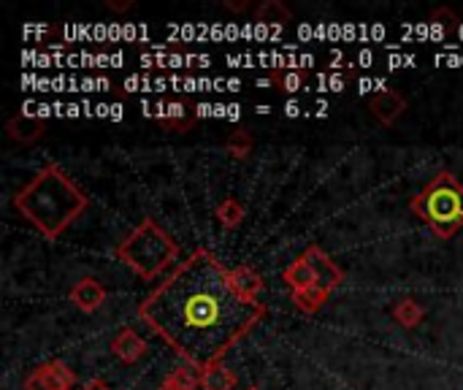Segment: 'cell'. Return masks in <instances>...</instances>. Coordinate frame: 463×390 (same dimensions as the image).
Wrapping results in <instances>:
<instances>
[{
	"mask_svg": "<svg viewBox=\"0 0 463 390\" xmlns=\"http://www.w3.org/2000/svg\"><path fill=\"white\" fill-rule=\"evenodd\" d=\"M138 318L195 372L236 347L269 315L263 301H247L212 250H195L138 304Z\"/></svg>",
	"mask_w": 463,
	"mask_h": 390,
	"instance_id": "1",
	"label": "cell"
},
{
	"mask_svg": "<svg viewBox=\"0 0 463 390\" xmlns=\"http://www.w3.org/2000/svg\"><path fill=\"white\" fill-rule=\"evenodd\" d=\"M11 206L43 239L54 242L87 212L90 198L60 163H49L14 193Z\"/></svg>",
	"mask_w": 463,
	"mask_h": 390,
	"instance_id": "2",
	"label": "cell"
},
{
	"mask_svg": "<svg viewBox=\"0 0 463 390\" xmlns=\"http://www.w3.org/2000/svg\"><path fill=\"white\" fill-rule=\"evenodd\" d=\"M117 261L144 282H152L179 261V244L152 217H146L117 247Z\"/></svg>",
	"mask_w": 463,
	"mask_h": 390,
	"instance_id": "3",
	"label": "cell"
},
{
	"mask_svg": "<svg viewBox=\"0 0 463 390\" xmlns=\"http://www.w3.org/2000/svg\"><path fill=\"white\" fill-rule=\"evenodd\" d=\"M410 209L439 239H450V236H456L463 228V185L450 171H439L412 198Z\"/></svg>",
	"mask_w": 463,
	"mask_h": 390,
	"instance_id": "4",
	"label": "cell"
},
{
	"mask_svg": "<svg viewBox=\"0 0 463 390\" xmlns=\"http://www.w3.org/2000/svg\"><path fill=\"white\" fill-rule=\"evenodd\" d=\"M76 372L65 361H46L24 377V390H73Z\"/></svg>",
	"mask_w": 463,
	"mask_h": 390,
	"instance_id": "5",
	"label": "cell"
},
{
	"mask_svg": "<svg viewBox=\"0 0 463 390\" xmlns=\"http://www.w3.org/2000/svg\"><path fill=\"white\" fill-rule=\"evenodd\" d=\"M304 258L309 261V266H312V271H315L320 288H328V290L334 293V290L345 282V271L334 263V258H331L323 247H317V244L307 247Z\"/></svg>",
	"mask_w": 463,
	"mask_h": 390,
	"instance_id": "6",
	"label": "cell"
},
{
	"mask_svg": "<svg viewBox=\"0 0 463 390\" xmlns=\"http://www.w3.org/2000/svg\"><path fill=\"white\" fill-rule=\"evenodd\" d=\"M369 111L380 119V125L391 128L402 119V114L407 111V98L396 90H380L372 100H369Z\"/></svg>",
	"mask_w": 463,
	"mask_h": 390,
	"instance_id": "7",
	"label": "cell"
},
{
	"mask_svg": "<svg viewBox=\"0 0 463 390\" xmlns=\"http://www.w3.org/2000/svg\"><path fill=\"white\" fill-rule=\"evenodd\" d=\"M68 299H71V304H73L76 309L92 315V312H98V309L103 307V301H106V288H103L95 277H81V280L71 288Z\"/></svg>",
	"mask_w": 463,
	"mask_h": 390,
	"instance_id": "8",
	"label": "cell"
},
{
	"mask_svg": "<svg viewBox=\"0 0 463 390\" xmlns=\"http://www.w3.org/2000/svg\"><path fill=\"white\" fill-rule=\"evenodd\" d=\"M5 133H8V138L11 141H16V144H35L38 138H43V133H46V122L41 119V117H30V114H14L8 122H5Z\"/></svg>",
	"mask_w": 463,
	"mask_h": 390,
	"instance_id": "9",
	"label": "cell"
},
{
	"mask_svg": "<svg viewBox=\"0 0 463 390\" xmlns=\"http://www.w3.org/2000/svg\"><path fill=\"white\" fill-rule=\"evenodd\" d=\"M111 353L122 361V364H138L144 356H146V350H149V345L138 337V331H133V328H122L114 339H111Z\"/></svg>",
	"mask_w": 463,
	"mask_h": 390,
	"instance_id": "10",
	"label": "cell"
},
{
	"mask_svg": "<svg viewBox=\"0 0 463 390\" xmlns=\"http://www.w3.org/2000/svg\"><path fill=\"white\" fill-rule=\"evenodd\" d=\"M231 282H233L236 293L241 299H247V301H260V293L266 290V280L255 269H250V266L231 269Z\"/></svg>",
	"mask_w": 463,
	"mask_h": 390,
	"instance_id": "11",
	"label": "cell"
},
{
	"mask_svg": "<svg viewBox=\"0 0 463 390\" xmlns=\"http://www.w3.org/2000/svg\"><path fill=\"white\" fill-rule=\"evenodd\" d=\"M282 282H288L290 293H301V290L315 288V285H317V277H315V271H312L309 261L301 255V258H296V261L282 271Z\"/></svg>",
	"mask_w": 463,
	"mask_h": 390,
	"instance_id": "12",
	"label": "cell"
},
{
	"mask_svg": "<svg viewBox=\"0 0 463 390\" xmlns=\"http://www.w3.org/2000/svg\"><path fill=\"white\" fill-rule=\"evenodd\" d=\"M157 117L163 122V128L168 130H176V133H187L193 125H195V117L187 111V106L182 100H174V103H165V106H157Z\"/></svg>",
	"mask_w": 463,
	"mask_h": 390,
	"instance_id": "13",
	"label": "cell"
},
{
	"mask_svg": "<svg viewBox=\"0 0 463 390\" xmlns=\"http://www.w3.org/2000/svg\"><path fill=\"white\" fill-rule=\"evenodd\" d=\"M236 385H239V377L225 364H214L201 372V390H233Z\"/></svg>",
	"mask_w": 463,
	"mask_h": 390,
	"instance_id": "14",
	"label": "cell"
},
{
	"mask_svg": "<svg viewBox=\"0 0 463 390\" xmlns=\"http://www.w3.org/2000/svg\"><path fill=\"white\" fill-rule=\"evenodd\" d=\"M290 299H293L296 309H301L304 315H315V312H320V309L328 304V299H331V290H328V288H320V285H315V288H309V290L290 293Z\"/></svg>",
	"mask_w": 463,
	"mask_h": 390,
	"instance_id": "15",
	"label": "cell"
},
{
	"mask_svg": "<svg viewBox=\"0 0 463 390\" xmlns=\"http://www.w3.org/2000/svg\"><path fill=\"white\" fill-rule=\"evenodd\" d=\"M393 320H396L402 328L412 331V328H418V326L426 320V309H423L415 299H402V301L393 307Z\"/></svg>",
	"mask_w": 463,
	"mask_h": 390,
	"instance_id": "16",
	"label": "cell"
},
{
	"mask_svg": "<svg viewBox=\"0 0 463 390\" xmlns=\"http://www.w3.org/2000/svg\"><path fill=\"white\" fill-rule=\"evenodd\" d=\"M217 220H220V225H222L225 231L239 228V225L244 223V204H241L239 198H233V195L222 198V201L217 204Z\"/></svg>",
	"mask_w": 463,
	"mask_h": 390,
	"instance_id": "17",
	"label": "cell"
},
{
	"mask_svg": "<svg viewBox=\"0 0 463 390\" xmlns=\"http://www.w3.org/2000/svg\"><path fill=\"white\" fill-rule=\"evenodd\" d=\"M258 22H269V24H285L293 19V11L288 5H282L279 0H266L258 5Z\"/></svg>",
	"mask_w": 463,
	"mask_h": 390,
	"instance_id": "18",
	"label": "cell"
},
{
	"mask_svg": "<svg viewBox=\"0 0 463 390\" xmlns=\"http://www.w3.org/2000/svg\"><path fill=\"white\" fill-rule=\"evenodd\" d=\"M225 149H228V155H231V157H236V160H247V157H250V152H252V136H250V130H247V128H236V130L228 136Z\"/></svg>",
	"mask_w": 463,
	"mask_h": 390,
	"instance_id": "19",
	"label": "cell"
},
{
	"mask_svg": "<svg viewBox=\"0 0 463 390\" xmlns=\"http://www.w3.org/2000/svg\"><path fill=\"white\" fill-rule=\"evenodd\" d=\"M429 22H431V27H437V33L445 38V35H450V33L461 24V16H458L453 8H448V5H439V8L431 11Z\"/></svg>",
	"mask_w": 463,
	"mask_h": 390,
	"instance_id": "20",
	"label": "cell"
},
{
	"mask_svg": "<svg viewBox=\"0 0 463 390\" xmlns=\"http://www.w3.org/2000/svg\"><path fill=\"white\" fill-rule=\"evenodd\" d=\"M165 385L176 390H195L201 388V372H193V366H179L165 377Z\"/></svg>",
	"mask_w": 463,
	"mask_h": 390,
	"instance_id": "21",
	"label": "cell"
},
{
	"mask_svg": "<svg viewBox=\"0 0 463 390\" xmlns=\"http://www.w3.org/2000/svg\"><path fill=\"white\" fill-rule=\"evenodd\" d=\"M271 81L277 84V90L282 92H298L304 84H307V73H298V71H271Z\"/></svg>",
	"mask_w": 463,
	"mask_h": 390,
	"instance_id": "22",
	"label": "cell"
},
{
	"mask_svg": "<svg viewBox=\"0 0 463 390\" xmlns=\"http://www.w3.org/2000/svg\"><path fill=\"white\" fill-rule=\"evenodd\" d=\"M106 8H109V11H128V8H133V0H125V3H117V0H106Z\"/></svg>",
	"mask_w": 463,
	"mask_h": 390,
	"instance_id": "23",
	"label": "cell"
},
{
	"mask_svg": "<svg viewBox=\"0 0 463 390\" xmlns=\"http://www.w3.org/2000/svg\"><path fill=\"white\" fill-rule=\"evenodd\" d=\"M81 390H114V388H111L109 383H103V380H98V377H95V380H90V383H87Z\"/></svg>",
	"mask_w": 463,
	"mask_h": 390,
	"instance_id": "24",
	"label": "cell"
},
{
	"mask_svg": "<svg viewBox=\"0 0 463 390\" xmlns=\"http://www.w3.org/2000/svg\"><path fill=\"white\" fill-rule=\"evenodd\" d=\"M225 5H228L231 11H247V8H250V3H225Z\"/></svg>",
	"mask_w": 463,
	"mask_h": 390,
	"instance_id": "25",
	"label": "cell"
},
{
	"mask_svg": "<svg viewBox=\"0 0 463 390\" xmlns=\"http://www.w3.org/2000/svg\"><path fill=\"white\" fill-rule=\"evenodd\" d=\"M157 390H176V388H171V385H165V383H163V385H160Z\"/></svg>",
	"mask_w": 463,
	"mask_h": 390,
	"instance_id": "26",
	"label": "cell"
},
{
	"mask_svg": "<svg viewBox=\"0 0 463 390\" xmlns=\"http://www.w3.org/2000/svg\"><path fill=\"white\" fill-rule=\"evenodd\" d=\"M250 390H260V388H250Z\"/></svg>",
	"mask_w": 463,
	"mask_h": 390,
	"instance_id": "27",
	"label": "cell"
}]
</instances>
